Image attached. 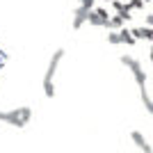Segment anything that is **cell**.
Segmentation results:
<instances>
[{
  "label": "cell",
  "instance_id": "obj_1",
  "mask_svg": "<svg viewBox=\"0 0 153 153\" xmlns=\"http://www.w3.org/2000/svg\"><path fill=\"white\" fill-rule=\"evenodd\" d=\"M64 57V48H57V51L53 53L51 62H48V69H46V76H44V94L48 96V98H53L55 96V85H53V78H55V73H57V66L59 62H62Z\"/></svg>",
  "mask_w": 153,
  "mask_h": 153
},
{
  "label": "cell",
  "instance_id": "obj_2",
  "mask_svg": "<svg viewBox=\"0 0 153 153\" xmlns=\"http://www.w3.org/2000/svg\"><path fill=\"white\" fill-rule=\"evenodd\" d=\"M30 119H32L30 108H16V110H9V112H2V110H0V121H5L7 126L23 128V126L30 123Z\"/></svg>",
  "mask_w": 153,
  "mask_h": 153
},
{
  "label": "cell",
  "instance_id": "obj_3",
  "mask_svg": "<svg viewBox=\"0 0 153 153\" xmlns=\"http://www.w3.org/2000/svg\"><path fill=\"white\" fill-rule=\"evenodd\" d=\"M121 64L130 69V73H133L137 87H140V89H144V87H146V73H144V66H142L140 59L130 57V55H123V57H121Z\"/></svg>",
  "mask_w": 153,
  "mask_h": 153
},
{
  "label": "cell",
  "instance_id": "obj_4",
  "mask_svg": "<svg viewBox=\"0 0 153 153\" xmlns=\"http://www.w3.org/2000/svg\"><path fill=\"white\" fill-rule=\"evenodd\" d=\"M87 16H89V9H85V7H78L76 12H73V21H71V27L73 30H80V27L87 23Z\"/></svg>",
  "mask_w": 153,
  "mask_h": 153
},
{
  "label": "cell",
  "instance_id": "obj_5",
  "mask_svg": "<svg viewBox=\"0 0 153 153\" xmlns=\"http://www.w3.org/2000/svg\"><path fill=\"white\" fill-rule=\"evenodd\" d=\"M130 140H133L135 144H137V149H142L144 153H153V146L149 144V140L140 133V130H133V133H130Z\"/></svg>",
  "mask_w": 153,
  "mask_h": 153
},
{
  "label": "cell",
  "instance_id": "obj_6",
  "mask_svg": "<svg viewBox=\"0 0 153 153\" xmlns=\"http://www.w3.org/2000/svg\"><path fill=\"white\" fill-rule=\"evenodd\" d=\"M133 37L135 39H144V41H153V27L149 25H140V27H133Z\"/></svg>",
  "mask_w": 153,
  "mask_h": 153
},
{
  "label": "cell",
  "instance_id": "obj_7",
  "mask_svg": "<svg viewBox=\"0 0 153 153\" xmlns=\"http://www.w3.org/2000/svg\"><path fill=\"white\" fill-rule=\"evenodd\" d=\"M87 21H89V25H94V27H108V21H110V19H103V16H98V12H96V9H89Z\"/></svg>",
  "mask_w": 153,
  "mask_h": 153
},
{
  "label": "cell",
  "instance_id": "obj_8",
  "mask_svg": "<svg viewBox=\"0 0 153 153\" xmlns=\"http://www.w3.org/2000/svg\"><path fill=\"white\" fill-rule=\"evenodd\" d=\"M119 37H121V44H126V46H135V41H137L128 27H121V30H119Z\"/></svg>",
  "mask_w": 153,
  "mask_h": 153
},
{
  "label": "cell",
  "instance_id": "obj_9",
  "mask_svg": "<svg viewBox=\"0 0 153 153\" xmlns=\"http://www.w3.org/2000/svg\"><path fill=\"white\" fill-rule=\"evenodd\" d=\"M123 23H126V21H123L119 14H112V16H110V21H108V30H121Z\"/></svg>",
  "mask_w": 153,
  "mask_h": 153
},
{
  "label": "cell",
  "instance_id": "obj_10",
  "mask_svg": "<svg viewBox=\"0 0 153 153\" xmlns=\"http://www.w3.org/2000/svg\"><path fill=\"white\" fill-rule=\"evenodd\" d=\"M140 91H142V101H144V108H146V112H149V114L153 117V98L149 96L146 87H144V89H140Z\"/></svg>",
  "mask_w": 153,
  "mask_h": 153
},
{
  "label": "cell",
  "instance_id": "obj_11",
  "mask_svg": "<svg viewBox=\"0 0 153 153\" xmlns=\"http://www.w3.org/2000/svg\"><path fill=\"white\" fill-rule=\"evenodd\" d=\"M108 44H112V46H119V44H121L119 30H110V32H108Z\"/></svg>",
  "mask_w": 153,
  "mask_h": 153
},
{
  "label": "cell",
  "instance_id": "obj_12",
  "mask_svg": "<svg viewBox=\"0 0 153 153\" xmlns=\"http://www.w3.org/2000/svg\"><path fill=\"white\" fill-rule=\"evenodd\" d=\"M126 7L130 12H140V9H144V0H128Z\"/></svg>",
  "mask_w": 153,
  "mask_h": 153
},
{
  "label": "cell",
  "instance_id": "obj_13",
  "mask_svg": "<svg viewBox=\"0 0 153 153\" xmlns=\"http://www.w3.org/2000/svg\"><path fill=\"white\" fill-rule=\"evenodd\" d=\"M96 0H80V7H85V9H94Z\"/></svg>",
  "mask_w": 153,
  "mask_h": 153
},
{
  "label": "cell",
  "instance_id": "obj_14",
  "mask_svg": "<svg viewBox=\"0 0 153 153\" xmlns=\"http://www.w3.org/2000/svg\"><path fill=\"white\" fill-rule=\"evenodd\" d=\"M110 2H112V7H114L117 12H121V9H123V2H121V0H110Z\"/></svg>",
  "mask_w": 153,
  "mask_h": 153
},
{
  "label": "cell",
  "instance_id": "obj_15",
  "mask_svg": "<svg viewBox=\"0 0 153 153\" xmlns=\"http://www.w3.org/2000/svg\"><path fill=\"white\" fill-rule=\"evenodd\" d=\"M96 12H98V16H103V19H110V14H108V9H105V7H98Z\"/></svg>",
  "mask_w": 153,
  "mask_h": 153
},
{
  "label": "cell",
  "instance_id": "obj_16",
  "mask_svg": "<svg viewBox=\"0 0 153 153\" xmlns=\"http://www.w3.org/2000/svg\"><path fill=\"white\" fill-rule=\"evenodd\" d=\"M144 25L153 27V12H151V14H146V19H144Z\"/></svg>",
  "mask_w": 153,
  "mask_h": 153
},
{
  "label": "cell",
  "instance_id": "obj_17",
  "mask_svg": "<svg viewBox=\"0 0 153 153\" xmlns=\"http://www.w3.org/2000/svg\"><path fill=\"white\" fill-rule=\"evenodd\" d=\"M151 62H153V48H151Z\"/></svg>",
  "mask_w": 153,
  "mask_h": 153
},
{
  "label": "cell",
  "instance_id": "obj_18",
  "mask_svg": "<svg viewBox=\"0 0 153 153\" xmlns=\"http://www.w3.org/2000/svg\"><path fill=\"white\" fill-rule=\"evenodd\" d=\"M146 2H153V0H144V5H146Z\"/></svg>",
  "mask_w": 153,
  "mask_h": 153
},
{
  "label": "cell",
  "instance_id": "obj_19",
  "mask_svg": "<svg viewBox=\"0 0 153 153\" xmlns=\"http://www.w3.org/2000/svg\"><path fill=\"white\" fill-rule=\"evenodd\" d=\"M151 12H153V9H151Z\"/></svg>",
  "mask_w": 153,
  "mask_h": 153
}]
</instances>
